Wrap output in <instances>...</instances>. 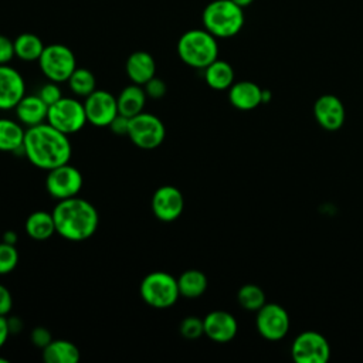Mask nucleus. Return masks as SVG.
Here are the masks:
<instances>
[{"label": "nucleus", "instance_id": "obj_1", "mask_svg": "<svg viewBox=\"0 0 363 363\" xmlns=\"http://www.w3.org/2000/svg\"><path fill=\"white\" fill-rule=\"evenodd\" d=\"M23 152L35 167L51 170L69 163L72 146L67 133L51 126L48 122L27 128Z\"/></svg>", "mask_w": 363, "mask_h": 363}, {"label": "nucleus", "instance_id": "obj_2", "mask_svg": "<svg viewBox=\"0 0 363 363\" xmlns=\"http://www.w3.org/2000/svg\"><path fill=\"white\" fill-rule=\"evenodd\" d=\"M55 231L68 241L79 242L91 238L99 224L94 204L78 196L58 200L52 210Z\"/></svg>", "mask_w": 363, "mask_h": 363}, {"label": "nucleus", "instance_id": "obj_3", "mask_svg": "<svg viewBox=\"0 0 363 363\" xmlns=\"http://www.w3.org/2000/svg\"><path fill=\"white\" fill-rule=\"evenodd\" d=\"M203 27L216 38H230L244 26V9L233 0H213L201 14Z\"/></svg>", "mask_w": 363, "mask_h": 363}, {"label": "nucleus", "instance_id": "obj_4", "mask_svg": "<svg viewBox=\"0 0 363 363\" xmlns=\"http://www.w3.org/2000/svg\"><path fill=\"white\" fill-rule=\"evenodd\" d=\"M177 54L186 65L204 69L218 58V43L204 27L191 28L180 35Z\"/></svg>", "mask_w": 363, "mask_h": 363}, {"label": "nucleus", "instance_id": "obj_5", "mask_svg": "<svg viewBox=\"0 0 363 363\" xmlns=\"http://www.w3.org/2000/svg\"><path fill=\"white\" fill-rule=\"evenodd\" d=\"M139 294L149 306L156 309L170 308L180 298L177 278L164 271L147 274L140 282Z\"/></svg>", "mask_w": 363, "mask_h": 363}, {"label": "nucleus", "instance_id": "obj_6", "mask_svg": "<svg viewBox=\"0 0 363 363\" xmlns=\"http://www.w3.org/2000/svg\"><path fill=\"white\" fill-rule=\"evenodd\" d=\"M41 72L48 81L67 82L77 68V58L72 50L64 44L45 45L38 58Z\"/></svg>", "mask_w": 363, "mask_h": 363}, {"label": "nucleus", "instance_id": "obj_7", "mask_svg": "<svg viewBox=\"0 0 363 363\" xmlns=\"http://www.w3.org/2000/svg\"><path fill=\"white\" fill-rule=\"evenodd\" d=\"M47 122L67 135L77 133L88 122L84 102H79L75 98L62 96L48 106Z\"/></svg>", "mask_w": 363, "mask_h": 363}, {"label": "nucleus", "instance_id": "obj_8", "mask_svg": "<svg viewBox=\"0 0 363 363\" xmlns=\"http://www.w3.org/2000/svg\"><path fill=\"white\" fill-rule=\"evenodd\" d=\"M128 136L139 149L152 150L163 143L166 128L156 115L140 112L129 119Z\"/></svg>", "mask_w": 363, "mask_h": 363}, {"label": "nucleus", "instance_id": "obj_9", "mask_svg": "<svg viewBox=\"0 0 363 363\" xmlns=\"http://www.w3.org/2000/svg\"><path fill=\"white\" fill-rule=\"evenodd\" d=\"M291 354L298 363H326L330 359V345L322 333L305 330L292 342Z\"/></svg>", "mask_w": 363, "mask_h": 363}, {"label": "nucleus", "instance_id": "obj_10", "mask_svg": "<svg viewBox=\"0 0 363 363\" xmlns=\"http://www.w3.org/2000/svg\"><path fill=\"white\" fill-rule=\"evenodd\" d=\"M291 320L286 309L279 303L265 302L255 316V328L258 333L267 340H281L289 332Z\"/></svg>", "mask_w": 363, "mask_h": 363}, {"label": "nucleus", "instance_id": "obj_11", "mask_svg": "<svg viewBox=\"0 0 363 363\" xmlns=\"http://www.w3.org/2000/svg\"><path fill=\"white\" fill-rule=\"evenodd\" d=\"M82 183L81 172L75 166L65 163L48 170L45 177V190L51 197L64 200L78 196L82 189Z\"/></svg>", "mask_w": 363, "mask_h": 363}, {"label": "nucleus", "instance_id": "obj_12", "mask_svg": "<svg viewBox=\"0 0 363 363\" xmlns=\"http://www.w3.org/2000/svg\"><path fill=\"white\" fill-rule=\"evenodd\" d=\"M88 123L105 128L109 126L112 119L119 113L116 98L104 89H95L85 98L84 102Z\"/></svg>", "mask_w": 363, "mask_h": 363}, {"label": "nucleus", "instance_id": "obj_13", "mask_svg": "<svg viewBox=\"0 0 363 363\" xmlns=\"http://www.w3.org/2000/svg\"><path fill=\"white\" fill-rule=\"evenodd\" d=\"M184 208L182 191L170 184L160 186L152 197V211L160 221L170 223L177 220Z\"/></svg>", "mask_w": 363, "mask_h": 363}, {"label": "nucleus", "instance_id": "obj_14", "mask_svg": "<svg viewBox=\"0 0 363 363\" xmlns=\"http://www.w3.org/2000/svg\"><path fill=\"white\" fill-rule=\"evenodd\" d=\"M313 116L316 122L320 125V128L330 132L337 130L345 123V105L336 95H320L313 104Z\"/></svg>", "mask_w": 363, "mask_h": 363}, {"label": "nucleus", "instance_id": "obj_15", "mask_svg": "<svg viewBox=\"0 0 363 363\" xmlns=\"http://www.w3.org/2000/svg\"><path fill=\"white\" fill-rule=\"evenodd\" d=\"M26 95V82L21 74L9 64L0 65V111L14 109Z\"/></svg>", "mask_w": 363, "mask_h": 363}, {"label": "nucleus", "instance_id": "obj_16", "mask_svg": "<svg viewBox=\"0 0 363 363\" xmlns=\"http://www.w3.org/2000/svg\"><path fill=\"white\" fill-rule=\"evenodd\" d=\"M204 335L216 343H227L233 340L238 332L237 319L227 311H211L204 319Z\"/></svg>", "mask_w": 363, "mask_h": 363}, {"label": "nucleus", "instance_id": "obj_17", "mask_svg": "<svg viewBox=\"0 0 363 363\" xmlns=\"http://www.w3.org/2000/svg\"><path fill=\"white\" fill-rule=\"evenodd\" d=\"M230 104L240 111H251L262 104V88L252 81H238L228 88Z\"/></svg>", "mask_w": 363, "mask_h": 363}, {"label": "nucleus", "instance_id": "obj_18", "mask_svg": "<svg viewBox=\"0 0 363 363\" xmlns=\"http://www.w3.org/2000/svg\"><path fill=\"white\" fill-rule=\"evenodd\" d=\"M125 71L133 84L145 85L156 75L155 58L147 51H135L128 57Z\"/></svg>", "mask_w": 363, "mask_h": 363}, {"label": "nucleus", "instance_id": "obj_19", "mask_svg": "<svg viewBox=\"0 0 363 363\" xmlns=\"http://www.w3.org/2000/svg\"><path fill=\"white\" fill-rule=\"evenodd\" d=\"M17 119L20 123L27 128L44 123L47 121L48 105L35 94V95H24L21 101L14 108Z\"/></svg>", "mask_w": 363, "mask_h": 363}, {"label": "nucleus", "instance_id": "obj_20", "mask_svg": "<svg viewBox=\"0 0 363 363\" xmlns=\"http://www.w3.org/2000/svg\"><path fill=\"white\" fill-rule=\"evenodd\" d=\"M146 98H147V95L145 92L143 85H138V84L132 82L130 85L125 86L116 96L119 113H122L128 118H132V116L143 112Z\"/></svg>", "mask_w": 363, "mask_h": 363}, {"label": "nucleus", "instance_id": "obj_21", "mask_svg": "<svg viewBox=\"0 0 363 363\" xmlns=\"http://www.w3.org/2000/svg\"><path fill=\"white\" fill-rule=\"evenodd\" d=\"M79 357V349L65 339H52L43 349V359L47 363H78Z\"/></svg>", "mask_w": 363, "mask_h": 363}, {"label": "nucleus", "instance_id": "obj_22", "mask_svg": "<svg viewBox=\"0 0 363 363\" xmlns=\"http://www.w3.org/2000/svg\"><path fill=\"white\" fill-rule=\"evenodd\" d=\"M24 228L28 237L35 241H45L57 233L52 213L43 210L31 213L26 220Z\"/></svg>", "mask_w": 363, "mask_h": 363}, {"label": "nucleus", "instance_id": "obj_23", "mask_svg": "<svg viewBox=\"0 0 363 363\" xmlns=\"http://www.w3.org/2000/svg\"><path fill=\"white\" fill-rule=\"evenodd\" d=\"M204 81L216 91L228 89L234 84V69L227 61L217 58L204 68Z\"/></svg>", "mask_w": 363, "mask_h": 363}, {"label": "nucleus", "instance_id": "obj_24", "mask_svg": "<svg viewBox=\"0 0 363 363\" xmlns=\"http://www.w3.org/2000/svg\"><path fill=\"white\" fill-rule=\"evenodd\" d=\"M26 130L20 125L9 118H0V152H17L23 150Z\"/></svg>", "mask_w": 363, "mask_h": 363}, {"label": "nucleus", "instance_id": "obj_25", "mask_svg": "<svg viewBox=\"0 0 363 363\" xmlns=\"http://www.w3.org/2000/svg\"><path fill=\"white\" fill-rule=\"evenodd\" d=\"M177 285L180 296L196 299L206 292L208 281L206 274L200 269H186L177 278Z\"/></svg>", "mask_w": 363, "mask_h": 363}, {"label": "nucleus", "instance_id": "obj_26", "mask_svg": "<svg viewBox=\"0 0 363 363\" xmlns=\"http://www.w3.org/2000/svg\"><path fill=\"white\" fill-rule=\"evenodd\" d=\"M14 52L16 57L21 61H38L40 55L43 54L44 44L41 38L33 33H23L17 35L14 40Z\"/></svg>", "mask_w": 363, "mask_h": 363}, {"label": "nucleus", "instance_id": "obj_27", "mask_svg": "<svg viewBox=\"0 0 363 363\" xmlns=\"http://www.w3.org/2000/svg\"><path fill=\"white\" fill-rule=\"evenodd\" d=\"M67 82H68L69 89L75 95L84 96V98H86L89 94H92L96 89L95 75L86 68H78L77 67Z\"/></svg>", "mask_w": 363, "mask_h": 363}, {"label": "nucleus", "instance_id": "obj_28", "mask_svg": "<svg viewBox=\"0 0 363 363\" xmlns=\"http://www.w3.org/2000/svg\"><path fill=\"white\" fill-rule=\"evenodd\" d=\"M237 301L245 311L257 312L262 305H265V292L261 286L255 284H245L237 292Z\"/></svg>", "mask_w": 363, "mask_h": 363}, {"label": "nucleus", "instance_id": "obj_29", "mask_svg": "<svg viewBox=\"0 0 363 363\" xmlns=\"http://www.w3.org/2000/svg\"><path fill=\"white\" fill-rule=\"evenodd\" d=\"M18 264V251L16 245L0 241V275L10 274Z\"/></svg>", "mask_w": 363, "mask_h": 363}, {"label": "nucleus", "instance_id": "obj_30", "mask_svg": "<svg viewBox=\"0 0 363 363\" xmlns=\"http://www.w3.org/2000/svg\"><path fill=\"white\" fill-rule=\"evenodd\" d=\"M180 335L187 340H196L204 335L203 319L197 316H187L180 323Z\"/></svg>", "mask_w": 363, "mask_h": 363}, {"label": "nucleus", "instance_id": "obj_31", "mask_svg": "<svg viewBox=\"0 0 363 363\" xmlns=\"http://www.w3.org/2000/svg\"><path fill=\"white\" fill-rule=\"evenodd\" d=\"M37 95H38L48 106H51L52 104H55L57 101H60V99L62 98V92H61V89H60V86H58V82H52V81L44 84V85L40 88V91H38Z\"/></svg>", "mask_w": 363, "mask_h": 363}, {"label": "nucleus", "instance_id": "obj_32", "mask_svg": "<svg viewBox=\"0 0 363 363\" xmlns=\"http://www.w3.org/2000/svg\"><path fill=\"white\" fill-rule=\"evenodd\" d=\"M143 88H145V92H146L147 98H152V99H160V98H163L164 94H166V91H167L166 82H164L162 78L156 77V75H155L153 78H150V79L143 85Z\"/></svg>", "mask_w": 363, "mask_h": 363}, {"label": "nucleus", "instance_id": "obj_33", "mask_svg": "<svg viewBox=\"0 0 363 363\" xmlns=\"http://www.w3.org/2000/svg\"><path fill=\"white\" fill-rule=\"evenodd\" d=\"M30 339H31V343L38 347V349H44L51 340H52V336H51V332L44 328V326H35L31 333H30Z\"/></svg>", "mask_w": 363, "mask_h": 363}, {"label": "nucleus", "instance_id": "obj_34", "mask_svg": "<svg viewBox=\"0 0 363 363\" xmlns=\"http://www.w3.org/2000/svg\"><path fill=\"white\" fill-rule=\"evenodd\" d=\"M13 57H16L14 41L10 40L9 37L0 34V65L9 64L13 60Z\"/></svg>", "mask_w": 363, "mask_h": 363}, {"label": "nucleus", "instance_id": "obj_35", "mask_svg": "<svg viewBox=\"0 0 363 363\" xmlns=\"http://www.w3.org/2000/svg\"><path fill=\"white\" fill-rule=\"evenodd\" d=\"M129 119H130V118H128V116H125V115H122V113H118V115L112 119V122L109 123L111 130H112L113 133H116V135H125V136H128Z\"/></svg>", "mask_w": 363, "mask_h": 363}, {"label": "nucleus", "instance_id": "obj_36", "mask_svg": "<svg viewBox=\"0 0 363 363\" xmlns=\"http://www.w3.org/2000/svg\"><path fill=\"white\" fill-rule=\"evenodd\" d=\"M13 308V296L4 285L0 284V315L7 316Z\"/></svg>", "mask_w": 363, "mask_h": 363}, {"label": "nucleus", "instance_id": "obj_37", "mask_svg": "<svg viewBox=\"0 0 363 363\" xmlns=\"http://www.w3.org/2000/svg\"><path fill=\"white\" fill-rule=\"evenodd\" d=\"M9 336H10V330H9L7 316L0 315V347L7 342Z\"/></svg>", "mask_w": 363, "mask_h": 363}, {"label": "nucleus", "instance_id": "obj_38", "mask_svg": "<svg viewBox=\"0 0 363 363\" xmlns=\"http://www.w3.org/2000/svg\"><path fill=\"white\" fill-rule=\"evenodd\" d=\"M7 323H9L10 335L18 333V332H21V329H23V322H21V319L17 318V316H10V318H7Z\"/></svg>", "mask_w": 363, "mask_h": 363}, {"label": "nucleus", "instance_id": "obj_39", "mask_svg": "<svg viewBox=\"0 0 363 363\" xmlns=\"http://www.w3.org/2000/svg\"><path fill=\"white\" fill-rule=\"evenodd\" d=\"M1 238H3V241H4V242L13 244V245H16V242H17V240H18L17 233H16V231H13V230H7V231L1 235Z\"/></svg>", "mask_w": 363, "mask_h": 363}, {"label": "nucleus", "instance_id": "obj_40", "mask_svg": "<svg viewBox=\"0 0 363 363\" xmlns=\"http://www.w3.org/2000/svg\"><path fill=\"white\" fill-rule=\"evenodd\" d=\"M271 98H272L271 91H268V89H262V104L269 102V101H271Z\"/></svg>", "mask_w": 363, "mask_h": 363}, {"label": "nucleus", "instance_id": "obj_41", "mask_svg": "<svg viewBox=\"0 0 363 363\" xmlns=\"http://www.w3.org/2000/svg\"><path fill=\"white\" fill-rule=\"evenodd\" d=\"M235 4H238L240 7H242V9H245V7H248L254 0H233Z\"/></svg>", "mask_w": 363, "mask_h": 363}, {"label": "nucleus", "instance_id": "obj_42", "mask_svg": "<svg viewBox=\"0 0 363 363\" xmlns=\"http://www.w3.org/2000/svg\"><path fill=\"white\" fill-rule=\"evenodd\" d=\"M0 363H9V360L4 357H0Z\"/></svg>", "mask_w": 363, "mask_h": 363}]
</instances>
